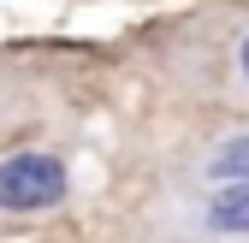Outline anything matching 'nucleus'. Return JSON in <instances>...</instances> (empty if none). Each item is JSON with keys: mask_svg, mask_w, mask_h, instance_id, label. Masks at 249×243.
Instances as JSON below:
<instances>
[{"mask_svg": "<svg viewBox=\"0 0 249 243\" xmlns=\"http://www.w3.org/2000/svg\"><path fill=\"white\" fill-rule=\"evenodd\" d=\"M231 83H237V101H249V30H243L237 48H231Z\"/></svg>", "mask_w": 249, "mask_h": 243, "instance_id": "20e7f679", "label": "nucleus"}, {"mask_svg": "<svg viewBox=\"0 0 249 243\" xmlns=\"http://www.w3.org/2000/svg\"><path fill=\"white\" fill-rule=\"evenodd\" d=\"M71 196V166L53 148H18L0 160V214H48Z\"/></svg>", "mask_w": 249, "mask_h": 243, "instance_id": "f03ea898", "label": "nucleus"}, {"mask_svg": "<svg viewBox=\"0 0 249 243\" xmlns=\"http://www.w3.org/2000/svg\"><path fill=\"white\" fill-rule=\"evenodd\" d=\"M166 243H249V184H178L154 208Z\"/></svg>", "mask_w": 249, "mask_h": 243, "instance_id": "f257e3e1", "label": "nucleus"}, {"mask_svg": "<svg viewBox=\"0 0 249 243\" xmlns=\"http://www.w3.org/2000/svg\"><path fill=\"white\" fill-rule=\"evenodd\" d=\"M184 184H249V131L208 137L184 166Z\"/></svg>", "mask_w": 249, "mask_h": 243, "instance_id": "7ed1b4c3", "label": "nucleus"}]
</instances>
